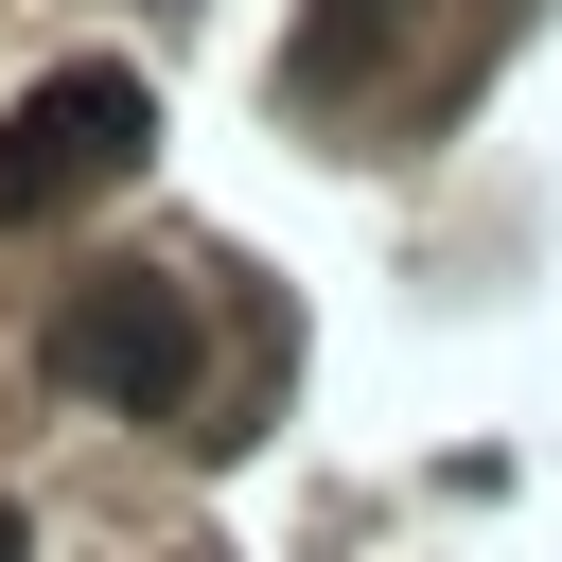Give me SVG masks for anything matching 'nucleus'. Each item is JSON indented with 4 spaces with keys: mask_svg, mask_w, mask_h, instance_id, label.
Returning a JSON list of instances; mask_svg holds the SVG:
<instances>
[{
    "mask_svg": "<svg viewBox=\"0 0 562 562\" xmlns=\"http://www.w3.org/2000/svg\"><path fill=\"white\" fill-rule=\"evenodd\" d=\"M0 562H18V509H0Z\"/></svg>",
    "mask_w": 562,
    "mask_h": 562,
    "instance_id": "obj_4",
    "label": "nucleus"
},
{
    "mask_svg": "<svg viewBox=\"0 0 562 562\" xmlns=\"http://www.w3.org/2000/svg\"><path fill=\"white\" fill-rule=\"evenodd\" d=\"M140 140H158V105H140V70H35L18 88V123H0V211H70V193H123L140 176Z\"/></svg>",
    "mask_w": 562,
    "mask_h": 562,
    "instance_id": "obj_2",
    "label": "nucleus"
},
{
    "mask_svg": "<svg viewBox=\"0 0 562 562\" xmlns=\"http://www.w3.org/2000/svg\"><path fill=\"white\" fill-rule=\"evenodd\" d=\"M404 18H422V0H316V35H299V88H334V70H369V53H404Z\"/></svg>",
    "mask_w": 562,
    "mask_h": 562,
    "instance_id": "obj_3",
    "label": "nucleus"
},
{
    "mask_svg": "<svg viewBox=\"0 0 562 562\" xmlns=\"http://www.w3.org/2000/svg\"><path fill=\"white\" fill-rule=\"evenodd\" d=\"M53 386L70 404H105V422H176L193 404V281H158V263H88L70 299H53Z\"/></svg>",
    "mask_w": 562,
    "mask_h": 562,
    "instance_id": "obj_1",
    "label": "nucleus"
}]
</instances>
